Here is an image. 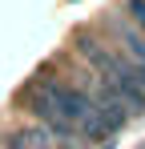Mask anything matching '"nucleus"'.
<instances>
[{
    "label": "nucleus",
    "mask_w": 145,
    "mask_h": 149,
    "mask_svg": "<svg viewBox=\"0 0 145 149\" xmlns=\"http://www.w3.org/2000/svg\"><path fill=\"white\" fill-rule=\"evenodd\" d=\"M28 113L36 117V125H45L56 141H77V125L85 121V113L93 109V97L85 85L72 81H36L28 93Z\"/></svg>",
    "instance_id": "f257e3e1"
},
{
    "label": "nucleus",
    "mask_w": 145,
    "mask_h": 149,
    "mask_svg": "<svg viewBox=\"0 0 145 149\" xmlns=\"http://www.w3.org/2000/svg\"><path fill=\"white\" fill-rule=\"evenodd\" d=\"M8 149H56V137L45 125H32V129H20L8 137Z\"/></svg>",
    "instance_id": "f03ea898"
},
{
    "label": "nucleus",
    "mask_w": 145,
    "mask_h": 149,
    "mask_svg": "<svg viewBox=\"0 0 145 149\" xmlns=\"http://www.w3.org/2000/svg\"><path fill=\"white\" fill-rule=\"evenodd\" d=\"M125 12H129V24L145 32V0H125Z\"/></svg>",
    "instance_id": "7ed1b4c3"
}]
</instances>
